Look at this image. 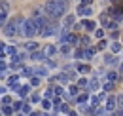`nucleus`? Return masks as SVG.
I'll use <instances>...</instances> for the list:
<instances>
[{
    "label": "nucleus",
    "instance_id": "1a4fd4ad",
    "mask_svg": "<svg viewBox=\"0 0 123 116\" xmlns=\"http://www.w3.org/2000/svg\"><path fill=\"white\" fill-rule=\"evenodd\" d=\"M119 50H121V44H119V42L112 44V51H114V53H119Z\"/></svg>",
    "mask_w": 123,
    "mask_h": 116
},
{
    "label": "nucleus",
    "instance_id": "423d86ee",
    "mask_svg": "<svg viewBox=\"0 0 123 116\" xmlns=\"http://www.w3.org/2000/svg\"><path fill=\"white\" fill-rule=\"evenodd\" d=\"M114 107H116V99H114V97H110V101H108V105H106V110H108V112H112V110H114Z\"/></svg>",
    "mask_w": 123,
    "mask_h": 116
},
{
    "label": "nucleus",
    "instance_id": "4468645a",
    "mask_svg": "<svg viewBox=\"0 0 123 116\" xmlns=\"http://www.w3.org/2000/svg\"><path fill=\"white\" fill-rule=\"evenodd\" d=\"M108 80H110V82L117 80V72H110V74H108Z\"/></svg>",
    "mask_w": 123,
    "mask_h": 116
},
{
    "label": "nucleus",
    "instance_id": "ddd939ff",
    "mask_svg": "<svg viewBox=\"0 0 123 116\" xmlns=\"http://www.w3.org/2000/svg\"><path fill=\"white\" fill-rule=\"evenodd\" d=\"M78 86H80V87H85V86H87V80H85V78H80V80H78Z\"/></svg>",
    "mask_w": 123,
    "mask_h": 116
},
{
    "label": "nucleus",
    "instance_id": "20e7f679",
    "mask_svg": "<svg viewBox=\"0 0 123 116\" xmlns=\"http://www.w3.org/2000/svg\"><path fill=\"white\" fill-rule=\"evenodd\" d=\"M8 21V2L2 0V23Z\"/></svg>",
    "mask_w": 123,
    "mask_h": 116
},
{
    "label": "nucleus",
    "instance_id": "f8f14e48",
    "mask_svg": "<svg viewBox=\"0 0 123 116\" xmlns=\"http://www.w3.org/2000/svg\"><path fill=\"white\" fill-rule=\"evenodd\" d=\"M4 116H8V114H12V107H8V105H4Z\"/></svg>",
    "mask_w": 123,
    "mask_h": 116
},
{
    "label": "nucleus",
    "instance_id": "9b49d317",
    "mask_svg": "<svg viewBox=\"0 0 123 116\" xmlns=\"http://www.w3.org/2000/svg\"><path fill=\"white\" fill-rule=\"evenodd\" d=\"M61 53H64V55H66V53H70V46H68V44H64V46L61 48Z\"/></svg>",
    "mask_w": 123,
    "mask_h": 116
},
{
    "label": "nucleus",
    "instance_id": "39448f33",
    "mask_svg": "<svg viewBox=\"0 0 123 116\" xmlns=\"http://www.w3.org/2000/svg\"><path fill=\"white\" fill-rule=\"evenodd\" d=\"M55 51H57V48H55V46H46V48H44V53H46V57L55 55Z\"/></svg>",
    "mask_w": 123,
    "mask_h": 116
},
{
    "label": "nucleus",
    "instance_id": "a211bd4d",
    "mask_svg": "<svg viewBox=\"0 0 123 116\" xmlns=\"http://www.w3.org/2000/svg\"><path fill=\"white\" fill-rule=\"evenodd\" d=\"M117 103H119V105L123 107V95H119V99H117Z\"/></svg>",
    "mask_w": 123,
    "mask_h": 116
},
{
    "label": "nucleus",
    "instance_id": "6ab92c4d",
    "mask_svg": "<svg viewBox=\"0 0 123 116\" xmlns=\"http://www.w3.org/2000/svg\"><path fill=\"white\" fill-rule=\"evenodd\" d=\"M121 116H123V110H121Z\"/></svg>",
    "mask_w": 123,
    "mask_h": 116
},
{
    "label": "nucleus",
    "instance_id": "2eb2a0df",
    "mask_svg": "<svg viewBox=\"0 0 123 116\" xmlns=\"http://www.w3.org/2000/svg\"><path fill=\"white\" fill-rule=\"evenodd\" d=\"M78 101H80V103L87 101V93H81V95H80V99H78Z\"/></svg>",
    "mask_w": 123,
    "mask_h": 116
},
{
    "label": "nucleus",
    "instance_id": "dca6fc26",
    "mask_svg": "<svg viewBox=\"0 0 123 116\" xmlns=\"http://www.w3.org/2000/svg\"><path fill=\"white\" fill-rule=\"evenodd\" d=\"M44 55H46V53H34L32 59H44Z\"/></svg>",
    "mask_w": 123,
    "mask_h": 116
},
{
    "label": "nucleus",
    "instance_id": "f03ea898",
    "mask_svg": "<svg viewBox=\"0 0 123 116\" xmlns=\"http://www.w3.org/2000/svg\"><path fill=\"white\" fill-rule=\"evenodd\" d=\"M21 25H23V19L17 17L12 21H6L4 23V36H10V38H17L21 34Z\"/></svg>",
    "mask_w": 123,
    "mask_h": 116
},
{
    "label": "nucleus",
    "instance_id": "f257e3e1",
    "mask_svg": "<svg viewBox=\"0 0 123 116\" xmlns=\"http://www.w3.org/2000/svg\"><path fill=\"white\" fill-rule=\"evenodd\" d=\"M44 10H46V14L49 17L59 19V17H62V15L66 14V2H62V0H49L46 6H44Z\"/></svg>",
    "mask_w": 123,
    "mask_h": 116
},
{
    "label": "nucleus",
    "instance_id": "9d476101",
    "mask_svg": "<svg viewBox=\"0 0 123 116\" xmlns=\"http://www.w3.org/2000/svg\"><path fill=\"white\" fill-rule=\"evenodd\" d=\"M66 42H70V44H76V42H78L76 34H68V38H66Z\"/></svg>",
    "mask_w": 123,
    "mask_h": 116
},
{
    "label": "nucleus",
    "instance_id": "7ed1b4c3",
    "mask_svg": "<svg viewBox=\"0 0 123 116\" xmlns=\"http://www.w3.org/2000/svg\"><path fill=\"white\" fill-rule=\"evenodd\" d=\"M38 32H40V30H38L36 23H34L32 19L23 21V25H21V34H23V36H27V38H34Z\"/></svg>",
    "mask_w": 123,
    "mask_h": 116
},
{
    "label": "nucleus",
    "instance_id": "6e6552de",
    "mask_svg": "<svg viewBox=\"0 0 123 116\" xmlns=\"http://www.w3.org/2000/svg\"><path fill=\"white\" fill-rule=\"evenodd\" d=\"M72 23H74V15H66V17H64V25H66V27H70Z\"/></svg>",
    "mask_w": 123,
    "mask_h": 116
},
{
    "label": "nucleus",
    "instance_id": "0eeeda50",
    "mask_svg": "<svg viewBox=\"0 0 123 116\" xmlns=\"http://www.w3.org/2000/svg\"><path fill=\"white\" fill-rule=\"evenodd\" d=\"M40 48V44H36V42H27L25 44V50H38Z\"/></svg>",
    "mask_w": 123,
    "mask_h": 116
},
{
    "label": "nucleus",
    "instance_id": "f3484780",
    "mask_svg": "<svg viewBox=\"0 0 123 116\" xmlns=\"http://www.w3.org/2000/svg\"><path fill=\"white\" fill-rule=\"evenodd\" d=\"M85 27H87V29H89V30H93V29H95V25H93L91 21H87V23H85Z\"/></svg>",
    "mask_w": 123,
    "mask_h": 116
}]
</instances>
